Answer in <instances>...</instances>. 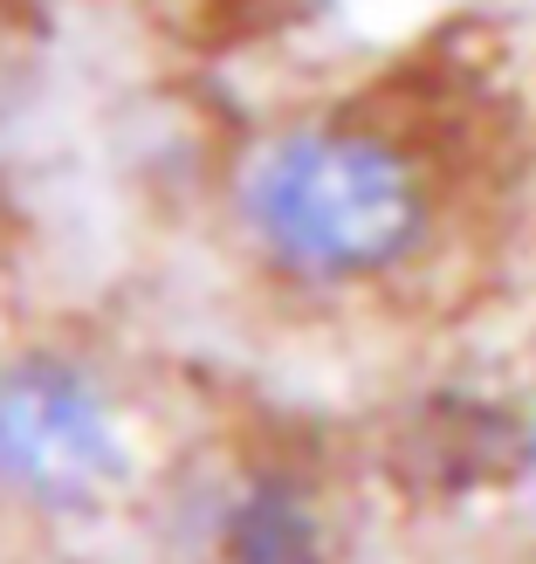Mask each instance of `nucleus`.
I'll return each mask as SVG.
<instances>
[{
  "label": "nucleus",
  "mask_w": 536,
  "mask_h": 564,
  "mask_svg": "<svg viewBox=\"0 0 536 564\" xmlns=\"http://www.w3.org/2000/svg\"><path fill=\"white\" fill-rule=\"evenodd\" d=\"M234 214L269 269L337 290L413 262L434 235L440 186L400 124L324 110L275 124L241 159Z\"/></svg>",
  "instance_id": "nucleus-1"
},
{
  "label": "nucleus",
  "mask_w": 536,
  "mask_h": 564,
  "mask_svg": "<svg viewBox=\"0 0 536 564\" xmlns=\"http://www.w3.org/2000/svg\"><path fill=\"white\" fill-rule=\"evenodd\" d=\"M124 482V441L97 379L69 358L0 365V496L90 510Z\"/></svg>",
  "instance_id": "nucleus-2"
},
{
  "label": "nucleus",
  "mask_w": 536,
  "mask_h": 564,
  "mask_svg": "<svg viewBox=\"0 0 536 564\" xmlns=\"http://www.w3.org/2000/svg\"><path fill=\"white\" fill-rule=\"evenodd\" d=\"M228 564H324L309 502L289 482H255L228 517Z\"/></svg>",
  "instance_id": "nucleus-3"
}]
</instances>
